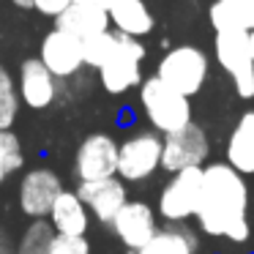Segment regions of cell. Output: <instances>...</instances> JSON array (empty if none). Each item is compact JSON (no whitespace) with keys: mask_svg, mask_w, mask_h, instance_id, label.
Listing matches in <instances>:
<instances>
[{"mask_svg":"<svg viewBox=\"0 0 254 254\" xmlns=\"http://www.w3.org/2000/svg\"><path fill=\"white\" fill-rule=\"evenodd\" d=\"M249 183L246 175L235 172L227 161H210L202 167V189H199L197 232L208 238H221L230 246H246L252 241L249 221Z\"/></svg>","mask_w":254,"mask_h":254,"instance_id":"cell-1","label":"cell"},{"mask_svg":"<svg viewBox=\"0 0 254 254\" xmlns=\"http://www.w3.org/2000/svg\"><path fill=\"white\" fill-rule=\"evenodd\" d=\"M139 110L148 121V128L159 131L161 137L189 126L194 121L191 99H186L175 88L161 82L156 74H150L139 82Z\"/></svg>","mask_w":254,"mask_h":254,"instance_id":"cell-2","label":"cell"},{"mask_svg":"<svg viewBox=\"0 0 254 254\" xmlns=\"http://www.w3.org/2000/svg\"><path fill=\"white\" fill-rule=\"evenodd\" d=\"M156 77L186 99H194L210 79V58L197 44H175L159 58Z\"/></svg>","mask_w":254,"mask_h":254,"instance_id":"cell-3","label":"cell"},{"mask_svg":"<svg viewBox=\"0 0 254 254\" xmlns=\"http://www.w3.org/2000/svg\"><path fill=\"white\" fill-rule=\"evenodd\" d=\"M161 170V134L153 128H134L118 142V172L123 183H145Z\"/></svg>","mask_w":254,"mask_h":254,"instance_id":"cell-4","label":"cell"},{"mask_svg":"<svg viewBox=\"0 0 254 254\" xmlns=\"http://www.w3.org/2000/svg\"><path fill=\"white\" fill-rule=\"evenodd\" d=\"M148 58V50L139 39L118 33V44L112 50V55L96 68L99 74V85L104 88V93L110 96H123L131 88H139L142 82V63Z\"/></svg>","mask_w":254,"mask_h":254,"instance_id":"cell-5","label":"cell"},{"mask_svg":"<svg viewBox=\"0 0 254 254\" xmlns=\"http://www.w3.org/2000/svg\"><path fill=\"white\" fill-rule=\"evenodd\" d=\"M213 58L219 68L232 79L241 99H254V58L249 50L246 30H219L213 33Z\"/></svg>","mask_w":254,"mask_h":254,"instance_id":"cell-6","label":"cell"},{"mask_svg":"<svg viewBox=\"0 0 254 254\" xmlns=\"http://www.w3.org/2000/svg\"><path fill=\"white\" fill-rule=\"evenodd\" d=\"M202 189V167H189V170L172 172L167 183L161 186L156 199V213L164 224H186L194 219Z\"/></svg>","mask_w":254,"mask_h":254,"instance_id":"cell-7","label":"cell"},{"mask_svg":"<svg viewBox=\"0 0 254 254\" xmlns=\"http://www.w3.org/2000/svg\"><path fill=\"white\" fill-rule=\"evenodd\" d=\"M208 159H210V137L205 131V126H199L197 121L161 137V170L167 175L189 170V167H205Z\"/></svg>","mask_w":254,"mask_h":254,"instance_id":"cell-8","label":"cell"},{"mask_svg":"<svg viewBox=\"0 0 254 254\" xmlns=\"http://www.w3.org/2000/svg\"><path fill=\"white\" fill-rule=\"evenodd\" d=\"M63 178L58 170L47 164L39 167H30V170L22 172L17 183V205H19V213L28 216L30 221L33 219H47L55 205L58 194L63 191Z\"/></svg>","mask_w":254,"mask_h":254,"instance_id":"cell-9","label":"cell"},{"mask_svg":"<svg viewBox=\"0 0 254 254\" xmlns=\"http://www.w3.org/2000/svg\"><path fill=\"white\" fill-rule=\"evenodd\" d=\"M118 172V139L110 131H90L74 153V175L82 181H104Z\"/></svg>","mask_w":254,"mask_h":254,"instance_id":"cell-10","label":"cell"},{"mask_svg":"<svg viewBox=\"0 0 254 254\" xmlns=\"http://www.w3.org/2000/svg\"><path fill=\"white\" fill-rule=\"evenodd\" d=\"M39 58L50 74L61 82H68V79H77L79 74L85 71V61H82V41L74 39L71 33L61 28H52L41 36L39 44Z\"/></svg>","mask_w":254,"mask_h":254,"instance_id":"cell-11","label":"cell"},{"mask_svg":"<svg viewBox=\"0 0 254 254\" xmlns=\"http://www.w3.org/2000/svg\"><path fill=\"white\" fill-rule=\"evenodd\" d=\"M63 88L66 82L55 79L50 74V68L39 61V58H25L19 63V74H17V93L28 110L44 112L50 107H55L63 99Z\"/></svg>","mask_w":254,"mask_h":254,"instance_id":"cell-12","label":"cell"},{"mask_svg":"<svg viewBox=\"0 0 254 254\" xmlns=\"http://www.w3.org/2000/svg\"><path fill=\"white\" fill-rule=\"evenodd\" d=\"M159 227H161V221H159V213H156L153 205L145 202V199L128 197V202L123 205V208L118 210V216L112 219L110 230L128 252H137V249H142L145 243L153 238V232L159 230Z\"/></svg>","mask_w":254,"mask_h":254,"instance_id":"cell-13","label":"cell"},{"mask_svg":"<svg viewBox=\"0 0 254 254\" xmlns=\"http://www.w3.org/2000/svg\"><path fill=\"white\" fill-rule=\"evenodd\" d=\"M79 199L85 202L90 219H96L101 227H110L118 210L128 202V186L121 178H104V181H82L74 186Z\"/></svg>","mask_w":254,"mask_h":254,"instance_id":"cell-14","label":"cell"},{"mask_svg":"<svg viewBox=\"0 0 254 254\" xmlns=\"http://www.w3.org/2000/svg\"><path fill=\"white\" fill-rule=\"evenodd\" d=\"M107 17H110V28L115 33L131 36V39H139V41L145 36H150L156 28L153 11L148 8L145 0H110Z\"/></svg>","mask_w":254,"mask_h":254,"instance_id":"cell-15","label":"cell"},{"mask_svg":"<svg viewBox=\"0 0 254 254\" xmlns=\"http://www.w3.org/2000/svg\"><path fill=\"white\" fill-rule=\"evenodd\" d=\"M224 161L241 175H254V110H243L224 142Z\"/></svg>","mask_w":254,"mask_h":254,"instance_id":"cell-16","label":"cell"},{"mask_svg":"<svg viewBox=\"0 0 254 254\" xmlns=\"http://www.w3.org/2000/svg\"><path fill=\"white\" fill-rule=\"evenodd\" d=\"M199 246L202 241L197 227L186 221V224H161L142 249L128 254H197Z\"/></svg>","mask_w":254,"mask_h":254,"instance_id":"cell-17","label":"cell"},{"mask_svg":"<svg viewBox=\"0 0 254 254\" xmlns=\"http://www.w3.org/2000/svg\"><path fill=\"white\" fill-rule=\"evenodd\" d=\"M47 221L52 224V230L58 235H88L90 230V213L74 189H63L58 194Z\"/></svg>","mask_w":254,"mask_h":254,"instance_id":"cell-18","label":"cell"},{"mask_svg":"<svg viewBox=\"0 0 254 254\" xmlns=\"http://www.w3.org/2000/svg\"><path fill=\"white\" fill-rule=\"evenodd\" d=\"M55 28H61V30H66V33H71L74 39L85 41L96 33L110 30V17H107V8L88 6V3H71V6L55 19Z\"/></svg>","mask_w":254,"mask_h":254,"instance_id":"cell-19","label":"cell"},{"mask_svg":"<svg viewBox=\"0 0 254 254\" xmlns=\"http://www.w3.org/2000/svg\"><path fill=\"white\" fill-rule=\"evenodd\" d=\"M213 33L219 30H254V0H213L208 8Z\"/></svg>","mask_w":254,"mask_h":254,"instance_id":"cell-20","label":"cell"},{"mask_svg":"<svg viewBox=\"0 0 254 254\" xmlns=\"http://www.w3.org/2000/svg\"><path fill=\"white\" fill-rule=\"evenodd\" d=\"M22 167H25L22 139L11 128L0 131V186H6L17 172H22Z\"/></svg>","mask_w":254,"mask_h":254,"instance_id":"cell-21","label":"cell"},{"mask_svg":"<svg viewBox=\"0 0 254 254\" xmlns=\"http://www.w3.org/2000/svg\"><path fill=\"white\" fill-rule=\"evenodd\" d=\"M19 93H17V79L11 77L6 66H0V131H6L17 123L19 118Z\"/></svg>","mask_w":254,"mask_h":254,"instance_id":"cell-22","label":"cell"},{"mask_svg":"<svg viewBox=\"0 0 254 254\" xmlns=\"http://www.w3.org/2000/svg\"><path fill=\"white\" fill-rule=\"evenodd\" d=\"M55 230L47 219H33L22 230V238L17 241V254H47Z\"/></svg>","mask_w":254,"mask_h":254,"instance_id":"cell-23","label":"cell"},{"mask_svg":"<svg viewBox=\"0 0 254 254\" xmlns=\"http://www.w3.org/2000/svg\"><path fill=\"white\" fill-rule=\"evenodd\" d=\"M118 44V33L115 30H104V33H96L90 36V39L82 41V61H85V68H99L101 63L107 61V58L112 55V50H115Z\"/></svg>","mask_w":254,"mask_h":254,"instance_id":"cell-24","label":"cell"},{"mask_svg":"<svg viewBox=\"0 0 254 254\" xmlns=\"http://www.w3.org/2000/svg\"><path fill=\"white\" fill-rule=\"evenodd\" d=\"M47 254H93L88 235H58L52 238Z\"/></svg>","mask_w":254,"mask_h":254,"instance_id":"cell-25","label":"cell"},{"mask_svg":"<svg viewBox=\"0 0 254 254\" xmlns=\"http://www.w3.org/2000/svg\"><path fill=\"white\" fill-rule=\"evenodd\" d=\"M68 6H71V0H30V8L50 19H58Z\"/></svg>","mask_w":254,"mask_h":254,"instance_id":"cell-26","label":"cell"},{"mask_svg":"<svg viewBox=\"0 0 254 254\" xmlns=\"http://www.w3.org/2000/svg\"><path fill=\"white\" fill-rule=\"evenodd\" d=\"M0 254H17V243L11 241V235L6 232L3 224H0Z\"/></svg>","mask_w":254,"mask_h":254,"instance_id":"cell-27","label":"cell"},{"mask_svg":"<svg viewBox=\"0 0 254 254\" xmlns=\"http://www.w3.org/2000/svg\"><path fill=\"white\" fill-rule=\"evenodd\" d=\"M71 3H88V6H99V8L110 6V0H71Z\"/></svg>","mask_w":254,"mask_h":254,"instance_id":"cell-28","label":"cell"},{"mask_svg":"<svg viewBox=\"0 0 254 254\" xmlns=\"http://www.w3.org/2000/svg\"><path fill=\"white\" fill-rule=\"evenodd\" d=\"M11 6H17V8H30V0H8Z\"/></svg>","mask_w":254,"mask_h":254,"instance_id":"cell-29","label":"cell"},{"mask_svg":"<svg viewBox=\"0 0 254 254\" xmlns=\"http://www.w3.org/2000/svg\"><path fill=\"white\" fill-rule=\"evenodd\" d=\"M249 50H252V58H254V30L249 33Z\"/></svg>","mask_w":254,"mask_h":254,"instance_id":"cell-30","label":"cell"},{"mask_svg":"<svg viewBox=\"0 0 254 254\" xmlns=\"http://www.w3.org/2000/svg\"><path fill=\"white\" fill-rule=\"evenodd\" d=\"M249 254H254V252H249Z\"/></svg>","mask_w":254,"mask_h":254,"instance_id":"cell-31","label":"cell"}]
</instances>
